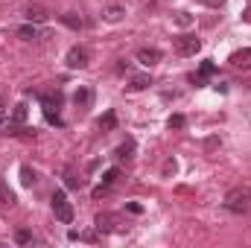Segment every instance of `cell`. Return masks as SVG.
I'll return each mask as SVG.
<instances>
[{"label":"cell","instance_id":"6","mask_svg":"<svg viewBox=\"0 0 251 248\" xmlns=\"http://www.w3.org/2000/svg\"><path fill=\"white\" fill-rule=\"evenodd\" d=\"M73 105H76L79 111H88V108L94 105V91H91V88H79V91L73 94Z\"/></svg>","mask_w":251,"mask_h":248},{"label":"cell","instance_id":"3","mask_svg":"<svg viewBox=\"0 0 251 248\" xmlns=\"http://www.w3.org/2000/svg\"><path fill=\"white\" fill-rule=\"evenodd\" d=\"M88 59H91L88 47H79V44H76V47L67 50V59H64V62H67L70 70H82V67H88Z\"/></svg>","mask_w":251,"mask_h":248},{"label":"cell","instance_id":"25","mask_svg":"<svg viewBox=\"0 0 251 248\" xmlns=\"http://www.w3.org/2000/svg\"><path fill=\"white\" fill-rule=\"evenodd\" d=\"M176 24H178V26H190V24H193V18H190L187 12H178V15H176Z\"/></svg>","mask_w":251,"mask_h":248},{"label":"cell","instance_id":"18","mask_svg":"<svg viewBox=\"0 0 251 248\" xmlns=\"http://www.w3.org/2000/svg\"><path fill=\"white\" fill-rule=\"evenodd\" d=\"M18 35H21L24 41H32V38H38V29H35V24H24V26L18 29Z\"/></svg>","mask_w":251,"mask_h":248},{"label":"cell","instance_id":"13","mask_svg":"<svg viewBox=\"0 0 251 248\" xmlns=\"http://www.w3.org/2000/svg\"><path fill=\"white\" fill-rule=\"evenodd\" d=\"M123 15H126L123 6H105V12H102V18H105L108 24H117V21H120Z\"/></svg>","mask_w":251,"mask_h":248},{"label":"cell","instance_id":"27","mask_svg":"<svg viewBox=\"0 0 251 248\" xmlns=\"http://www.w3.org/2000/svg\"><path fill=\"white\" fill-rule=\"evenodd\" d=\"M44 117H47V120H50V123L62 125V117H59V114H53V111H44Z\"/></svg>","mask_w":251,"mask_h":248},{"label":"cell","instance_id":"29","mask_svg":"<svg viewBox=\"0 0 251 248\" xmlns=\"http://www.w3.org/2000/svg\"><path fill=\"white\" fill-rule=\"evenodd\" d=\"M199 3H204V6H213V9H216V6H222L225 0H199Z\"/></svg>","mask_w":251,"mask_h":248},{"label":"cell","instance_id":"17","mask_svg":"<svg viewBox=\"0 0 251 248\" xmlns=\"http://www.w3.org/2000/svg\"><path fill=\"white\" fill-rule=\"evenodd\" d=\"M32 240H35V237H32L29 228H18V231H15V243H18V246H29Z\"/></svg>","mask_w":251,"mask_h":248},{"label":"cell","instance_id":"21","mask_svg":"<svg viewBox=\"0 0 251 248\" xmlns=\"http://www.w3.org/2000/svg\"><path fill=\"white\" fill-rule=\"evenodd\" d=\"M114 125H117V117H114V111H108V114L100 120V128H102V131H111Z\"/></svg>","mask_w":251,"mask_h":248},{"label":"cell","instance_id":"9","mask_svg":"<svg viewBox=\"0 0 251 248\" xmlns=\"http://www.w3.org/2000/svg\"><path fill=\"white\" fill-rule=\"evenodd\" d=\"M41 102H44V111H53V108L62 105V94L59 91H47V94H41Z\"/></svg>","mask_w":251,"mask_h":248},{"label":"cell","instance_id":"26","mask_svg":"<svg viewBox=\"0 0 251 248\" xmlns=\"http://www.w3.org/2000/svg\"><path fill=\"white\" fill-rule=\"evenodd\" d=\"M219 143H222V140H219V137H207V140H204V149H216V146H219Z\"/></svg>","mask_w":251,"mask_h":248},{"label":"cell","instance_id":"12","mask_svg":"<svg viewBox=\"0 0 251 248\" xmlns=\"http://www.w3.org/2000/svg\"><path fill=\"white\" fill-rule=\"evenodd\" d=\"M21 184L24 187H35L38 184V173L32 167H21Z\"/></svg>","mask_w":251,"mask_h":248},{"label":"cell","instance_id":"7","mask_svg":"<svg viewBox=\"0 0 251 248\" xmlns=\"http://www.w3.org/2000/svg\"><path fill=\"white\" fill-rule=\"evenodd\" d=\"M137 62L146 64V67H152V64L161 62V50H158V47H140V50H137Z\"/></svg>","mask_w":251,"mask_h":248},{"label":"cell","instance_id":"14","mask_svg":"<svg viewBox=\"0 0 251 248\" xmlns=\"http://www.w3.org/2000/svg\"><path fill=\"white\" fill-rule=\"evenodd\" d=\"M152 85V79L143 73V76H131V82H128V91H146Z\"/></svg>","mask_w":251,"mask_h":248},{"label":"cell","instance_id":"31","mask_svg":"<svg viewBox=\"0 0 251 248\" xmlns=\"http://www.w3.org/2000/svg\"><path fill=\"white\" fill-rule=\"evenodd\" d=\"M243 18H246V21H251V9H246V12H243Z\"/></svg>","mask_w":251,"mask_h":248},{"label":"cell","instance_id":"24","mask_svg":"<svg viewBox=\"0 0 251 248\" xmlns=\"http://www.w3.org/2000/svg\"><path fill=\"white\" fill-rule=\"evenodd\" d=\"M210 73H213V64L204 62V64H201V73H199V76H193V79H196V82H201V79H204V76H210Z\"/></svg>","mask_w":251,"mask_h":248},{"label":"cell","instance_id":"4","mask_svg":"<svg viewBox=\"0 0 251 248\" xmlns=\"http://www.w3.org/2000/svg\"><path fill=\"white\" fill-rule=\"evenodd\" d=\"M201 50V41L196 38V35H181L178 41H176V53L178 56H196Z\"/></svg>","mask_w":251,"mask_h":248},{"label":"cell","instance_id":"10","mask_svg":"<svg viewBox=\"0 0 251 248\" xmlns=\"http://www.w3.org/2000/svg\"><path fill=\"white\" fill-rule=\"evenodd\" d=\"M62 178H64V187H70V190H79V187H82V178L73 173V167H64Z\"/></svg>","mask_w":251,"mask_h":248},{"label":"cell","instance_id":"1","mask_svg":"<svg viewBox=\"0 0 251 248\" xmlns=\"http://www.w3.org/2000/svg\"><path fill=\"white\" fill-rule=\"evenodd\" d=\"M249 204H251V187H234V190H228V196H225V207L228 210L243 213V210H249Z\"/></svg>","mask_w":251,"mask_h":248},{"label":"cell","instance_id":"22","mask_svg":"<svg viewBox=\"0 0 251 248\" xmlns=\"http://www.w3.org/2000/svg\"><path fill=\"white\" fill-rule=\"evenodd\" d=\"M117 178H120V170H108V173L102 175V184H105V187H111L114 181H117Z\"/></svg>","mask_w":251,"mask_h":248},{"label":"cell","instance_id":"20","mask_svg":"<svg viewBox=\"0 0 251 248\" xmlns=\"http://www.w3.org/2000/svg\"><path fill=\"white\" fill-rule=\"evenodd\" d=\"M134 155V140H126L117 146V158H131Z\"/></svg>","mask_w":251,"mask_h":248},{"label":"cell","instance_id":"15","mask_svg":"<svg viewBox=\"0 0 251 248\" xmlns=\"http://www.w3.org/2000/svg\"><path fill=\"white\" fill-rule=\"evenodd\" d=\"M114 222H117V219H114L111 213H100V216H97V231H114Z\"/></svg>","mask_w":251,"mask_h":248},{"label":"cell","instance_id":"2","mask_svg":"<svg viewBox=\"0 0 251 248\" xmlns=\"http://www.w3.org/2000/svg\"><path fill=\"white\" fill-rule=\"evenodd\" d=\"M50 201H53V213H56V219H59L62 225H70V222H73V207H70L64 190H56Z\"/></svg>","mask_w":251,"mask_h":248},{"label":"cell","instance_id":"28","mask_svg":"<svg viewBox=\"0 0 251 248\" xmlns=\"http://www.w3.org/2000/svg\"><path fill=\"white\" fill-rule=\"evenodd\" d=\"M173 173H176V161H167L164 164V175H173Z\"/></svg>","mask_w":251,"mask_h":248},{"label":"cell","instance_id":"5","mask_svg":"<svg viewBox=\"0 0 251 248\" xmlns=\"http://www.w3.org/2000/svg\"><path fill=\"white\" fill-rule=\"evenodd\" d=\"M24 18H26L29 24H44V21H50V12H47L44 6H38V3H29V6L24 9Z\"/></svg>","mask_w":251,"mask_h":248},{"label":"cell","instance_id":"16","mask_svg":"<svg viewBox=\"0 0 251 248\" xmlns=\"http://www.w3.org/2000/svg\"><path fill=\"white\" fill-rule=\"evenodd\" d=\"M62 24H64V26H70V29H82V18H79L76 12H64Z\"/></svg>","mask_w":251,"mask_h":248},{"label":"cell","instance_id":"11","mask_svg":"<svg viewBox=\"0 0 251 248\" xmlns=\"http://www.w3.org/2000/svg\"><path fill=\"white\" fill-rule=\"evenodd\" d=\"M26 117H29V111H26V102H18V105L12 108V120H9V123L24 125V123H26Z\"/></svg>","mask_w":251,"mask_h":248},{"label":"cell","instance_id":"30","mask_svg":"<svg viewBox=\"0 0 251 248\" xmlns=\"http://www.w3.org/2000/svg\"><path fill=\"white\" fill-rule=\"evenodd\" d=\"M3 111H6V99L0 97V117H3Z\"/></svg>","mask_w":251,"mask_h":248},{"label":"cell","instance_id":"8","mask_svg":"<svg viewBox=\"0 0 251 248\" xmlns=\"http://www.w3.org/2000/svg\"><path fill=\"white\" fill-rule=\"evenodd\" d=\"M228 62L234 64V67H240V70H251V50H237V53H231Z\"/></svg>","mask_w":251,"mask_h":248},{"label":"cell","instance_id":"19","mask_svg":"<svg viewBox=\"0 0 251 248\" xmlns=\"http://www.w3.org/2000/svg\"><path fill=\"white\" fill-rule=\"evenodd\" d=\"M0 204H6V207H12V204H15V193H12L6 184H0Z\"/></svg>","mask_w":251,"mask_h":248},{"label":"cell","instance_id":"23","mask_svg":"<svg viewBox=\"0 0 251 248\" xmlns=\"http://www.w3.org/2000/svg\"><path fill=\"white\" fill-rule=\"evenodd\" d=\"M184 125H187V120H184L181 114H173V117H170V128H184Z\"/></svg>","mask_w":251,"mask_h":248}]
</instances>
